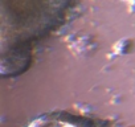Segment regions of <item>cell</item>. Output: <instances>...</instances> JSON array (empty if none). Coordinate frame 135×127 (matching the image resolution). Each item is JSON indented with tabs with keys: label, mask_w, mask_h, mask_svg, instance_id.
<instances>
[{
	"label": "cell",
	"mask_w": 135,
	"mask_h": 127,
	"mask_svg": "<svg viewBox=\"0 0 135 127\" xmlns=\"http://www.w3.org/2000/svg\"><path fill=\"white\" fill-rule=\"evenodd\" d=\"M27 127H93V124L81 116L68 113H50L33 119Z\"/></svg>",
	"instance_id": "cell-1"
}]
</instances>
